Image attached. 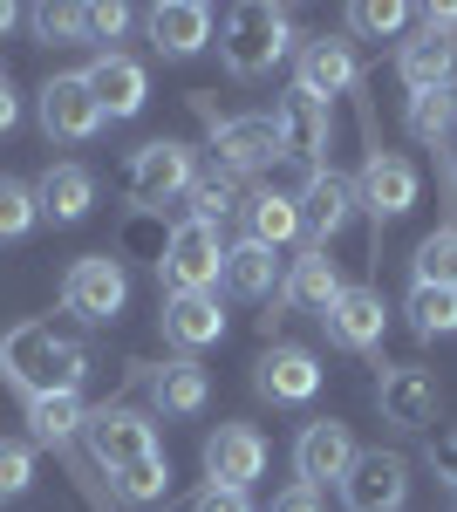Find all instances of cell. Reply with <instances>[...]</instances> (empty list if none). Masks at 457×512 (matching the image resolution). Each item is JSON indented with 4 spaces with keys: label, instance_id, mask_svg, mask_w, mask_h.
<instances>
[{
    "label": "cell",
    "instance_id": "obj_1",
    "mask_svg": "<svg viewBox=\"0 0 457 512\" xmlns=\"http://www.w3.org/2000/svg\"><path fill=\"white\" fill-rule=\"evenodd\" d=\"M0 376L21 396H76L89 376V349L76 335H55L48 321H21L0 342Z\"/></svg>",
    "mask_w": 457,
    "mask_h": 512
},
{
    "label": "cell",
    "instance_id": "obj_2",
    "mask_svg": "<svg viewBox=\"0 0 457 512\" xmlns=\"http://www.w3.org/2000/svg\"><path fill=\"white\" fill-rule=\"evenodd\" d=\"M287 48H294V21H287V7H267V0L232 7L226 28H219V55L239 82H260Z\"/></svg>",
    "mask_w": 457,
    "mask_h": 512
},
{
    "label": "cell",
    "instance_id": "obj_3",
    "mask_svg": "<svg viewBox=\"0 0 457 512\" xmlns=\"http://www.w3.org/2000/svg\"><path fill=\"white\" fill-rule=\"evenodd\" d=\"M226 274V239L219 226H198V219H178L164 246H157V280L164 294H212Z\"/></svg>",
    "mask_w": 457,
    "mask_h": 512
},
{
    "label": "cell",
    "instance_id": "obj_4",
    "mask_svg": "<svg viewBox=\"0 0 457 512\" xmlns=\"http://www.w3.org/2000/svg\"><path fill=\"white\" fill-rule=\"evenodd\" d=\"M205 123H212V158L226 178H253V171H267L280 164V130L273 117H212V103H198Z\"/></svg>",
    "mask_w": 457,
    "mask_h": 512
},
{
    "label": "cell",
    "instance_id": "obj_5",
    "mask_svg": "<svg viewBox=\"0 0 457 512\" xmlns=\"http://www.w3.org/2000/svg\"><path fill=\"white\" fill-rule=\"evenodd\" d=\"M198 185V158H191V144H171V137H151L137 158H130V198L157 212V205H171V198H185Z\"/></svg>",
    "mask_w": 457,
    "mask_h": 512
},
{
    "label": "cell",
    "instance_id": "obj_6",
    "mask_svg": "<svg viewBox=\"0 0 457 512\" xmlns=\"http://www.w3.org/2000/svg\"><path fill=\"white\" fill-rule=\"evenodd\" d=\"M376 410H382V424H396V431H430L437 410H444V390H437V376L417 369V362H396V369L382 362Z\"/></svg>",
    "mask_w": 457,
    "mask_h": 512
},
{
    "label": "cell",
    "instance_id": "obj_7",
    "mask_svg": "<svg viewBox=\"0 0 457 512\" xmlns=\"http://www.w3.org/2000/svg\"><path fill=\"white\" fill-rule=\"evenodd\" d=\"M123 301H130V274H123V260H110V253H82L76 267L62 274V308L82 315V321H116Z\"/></svg>",
    "mask_w": 457,
    "mask_h": 512
},
{
    "label": "cell",
    "instance_id": "obj_8",
    "mask_svg": "<svg viewBox=\"0 0 457 512\" xmlns=\"http://www.w3.org/2000/svg\"><path fill=\"white\" fill-rule=\"evenodd\" d=\"M89 451H96V465L103 472H123V465H137V458H151L157 451V424L144 410H130V403H103V410H89Z\"/></svg>",
    "mask_w": 457,
    "mask_h": 512
},
{
    "label": "cell",
    "instance_id": "obj_9",
    "mask_svg": "<svg viewBox=\"0 0 457 512\" xmlns=\"http://www.w3.org/2000/svg\"><path fill=\"white\" fill-rule=\"evenodd\" d=\"M355 205H362V198H355V178H342V171H328V164H314V171H307V185L294 192V212H301V233L314 239L321 253H328V239H335V233L348 226V219H355Z\"/></svg>",
    "mask_w": 457,
    "mask_h": 512
},
{
    "label": "cell",
    "instance_id": "obj_10",
    "mask_svg": "<svg viewBox=\"0 0 457 512\" xmlns=\"http://www.w3.org/2000/svg\"><path fill=\"white\" fill-rule=\"evenodd\" d=\"M342 506L348 512H403L410 506V465L396 451H362L342 478Z\"/></svg>",
    "mask_w": 457,
    "mask_h": 512
},
{
    "label": "cell",
    "instance_id": "obj_11",
    "mask_svg": "<svg viewBox=\"0 0 457 512\" xmlns=\"http://www.w3.org/2000/svg\"><path fill=\"white\" fill-rule=\"evenodd\" d=\"M103 123L110 117L96 110V96H89L82 76H48L41 82V130H48L55 144H89Z\"/></svg>",
    "mask_w": 457,
    "mask_h": 512
},
{
    "label": "cell",
    "instance_id": "obj_12",
    "mask_svg": "<svg viewBox=\"0 0 457 512\" xmlns=\"http://www.w3.org/2000/svg\"><path fill=\"white\" fill-rule=\"evenodd\" d=\"M355 458H362V451H355V437H348V424H335V417H314V424H307V431L294 437V472H301L294 485H314V492H321L328 478L342 485Z\"/></svg>",
    "mask_w": 457,
    "mask_h": 512
},
{
    "label": "cell",
    "instance_id": "obj_13",
    "mask_svg": "<svg viewBox=\"0 0 457 512\" xmlns=\"http://www.w3.org/2000/svg\"><path fill=\"white\" fill-rule=\"evenodd\" d=\"M260 472H267V437L253 431V424H219V431L205 437V478L212 485L246 492Z\"/></svg>",
    "mask_w": 457,
    "mask_h": 512
},
{
    "label": "cell",
    "instance_id": "obj_14",
    "mask_svg": "<svg viewBox=\"0 0 457 512\" xmlns=\"http://www.w3.org/2000/svg\"><path fill=\"white\" fill-rule=\"evenodd\" d=\"M355 198H362V212H376V219H403L410 205H417V164L396 158V151H369L362 158V178H355Z\"/></svg>",
    "mask_w": 457,
    "mask_h": 512
},
{
    "label": "cell",
    "instance_id": "obj_15",
    "mask_svg": "<svg viewBox=\"0 0 457 512\" xmlns=\"http://www.w3.org/2000/svg\"><path fill=\"white\" fill-rule=\"evenodd\" d=\"M82 82H89V96H96L103 117H137V110L151 103V76H144V62L123 55V48L96 55V62L82 69Z\"/></svg>",
    "mask_w": 457,
    "mask_h": 512
},
{
    "label": "cell",
    "instance_id": "obj_16",
    "mask_svg": "<svg viewBox=\"0 0 457 512\" xmlns=\"http://www.w3.org/2000/svg\"><path fill=\"white\" fill-rule=\"evenodd\" d=\"M321 321H328V342H335V349L369 355L382 342V328H389V301H382L376 287H342V301Z\"/></svg>",
    "mask_w": 457,
    "mask_h": 512
},
{
    "label": "cell",
    "instance_id": "obj_17",
    "mask_svg": "<svg viewBox=\"0 0 457 512\" xmlns=\"http://www.w3.org/2000/svg\"><path fill=\"white\" fill-rule=\"evenodd\" d=\"M144 28H151L157 55L185 62V55H198V48L212 41V7H205V0H157L151 14H144Z\"/></svg>",
    "mask_w": 457,
    "mask_h": 512
},
{
    "label": "cell",
    "instance_id": "obj_18",
    "mask_svg": "<svg viewBox=\"0 0 457 512\" xmlns=\"http://www.w3.org/2000/svg\"><path fill=\"white\" fill-rule=\"evenodd\" d=\"M355 48L335 35L321 41H301V62H294V89L301 96H314V103H328V96H342V89H355Z\"/></svg>",
    "mask_w": 457,
    "mask_h": 512
},
{
    "label": "cell",
    "instance_id": "obj_19",
    "mask_svg": "<svg viewBox=\"0 0 457 512\" xmlns=\"http://www.w3.org/2000/svg\"><path fill=\"white\" fill-rule=\"evenodd\" d=\"M164 342L185 349V355L226 342V308H219V294H164Z\"/></svg>",
    "mask_w": 457,
    "mask_h": 512
},
{
    "label": "cell",
    "instance_id": "obj_20",
    "mask_svg": "<svg viewBox=\"0 0 457 512\" xmlns=\"http://www.w3.org/2000/svg\"><path fill=\"white\" fill-rule=\"evenodd\" d=\"M253 383H260L267 403H307V396L321 390V362L307 349H294V342H273V349L253 362Z\"/></svg>",
    "mask_w": 457,
    "mask_h": 512
},
{
    "label": "cell",
    "instance_id": "obj_21",
    "mask_svg": "<svg viewBox=\"0 0 457 512\" xmlns=\"http://www.w3.org/2000/svg\"><path fill=\"white\" fill-rule=\"evenodd\" d=\"M89 205H96V178H89V164H48L35 185V212L41 219H55V226H76L89 219Z\"/></svg>",
    "mask_w": 457,
    "mask_h": 512
},
{
    "label": "cell",
    "instance_id": "obj_22",
    "mask_svg": "<svg viewBox=\"0 0 457 512\" xmlns=\"http://www.w3.org/2000/svg\"><path fill=\"white\" fill-rule=\"evenodd\" d=\"M273 130H280V158H321L328 151V103H314V96H280V110H273Z\"/></svg>",
    "mask_w": 457,
    "mask_h": 512
},
{
    "label": "cell",
    "instance_id": "obj_23",
    "mask_svg": "<svg viewBox=\"0 0 457 512\" xmlns=\"http://www.w3.org/2000/svg\"><path fill=\"white\" fill-rule=\"evenodd\" d=\"M396 69L410 82V96H423V89H457V41L451 35H410L403 55H396Z\"/></svg>",
    "mask_w": 457,
    "mask_h": 512
},
{
    "label": "cell",
    "instance_id": "obj_24",
    "mask_svg": "<svg viewBox=\"0 0 457 512\" xmlns=\"http://www.w3.org/2000/svg\"><path fill=\"white\" fill-rule=\"evenodd\" d=\"M205 396H212V376L198 369V355H178V362H164V369L151 376V403L164 410V417H198Z\"/></svg>",
    "mask_w": 457,
    "mask_h": 512
},
{
    "label": "cell",
    "instance_id": "obj_25",
    "mask_svg": "<svg viewBox=\"0 0 457 512\" xmlns=\"http://www.w3.org/2000/svg\"><path fill=\"white\" fill-rule=\"evenodd\" d=\"M226 294H239V301H280V260H273L267 246H253V239H239V246H226Z\"/></svg>",
    "mask_w": 457,
    "mask_h": 512
},
{
    "label": "cell",
    "instance_id": "obj_26",
    "mask_svg": "<svg viewBox=\"0 0 457 512\" xmlns=\"http://www.w3.org/2000/svg\"><path fill=\"white\" fill-rule=\"evenodd\" d=\"M280 294H287L294 308H307V315H328V308L342 301V274H335V260H328L321 246H307L301 260H294V274L280 280Z\"/></svg>",
    "mask_w": 457,
    "mask_h": 512
},
{
    "label": "cell",
    "instance_id": "obj_27",
    "mask_svg": "<svg viewBox=\"0 0 457 512\" xmlns=\"http://www.w3.org/2000/svg\"><path fill=\"white\" fill-rule=\"evenodd\" d=\"M246 239L280 253L287 239H301V212H294V192H253L246 198Z\"/></svg>",
    "mask_w": 457,
    "mask_h": 512
},
{
    "label": "cell",
    "instance_id": "obj_28",
    "mask_svg": "<svg viewBox=\"0 0 457 512\" xmlns=\"http://www.w3.org/2000/svg\"><path fill=\"white\" fill-rule=\"evenodd\" d=\"M89 424V410H82V396H28V431H35V444H69V437Z\"/></svg>",
    "mask_w": 457,
    "mask_h": 512
},
{
    "label": "cell",
    "instance_id": "obj_29",
    "mask_svg": "<svg viewBox=\"0 0 457 512\" xmlns=\"http://www.w3.org/2000/svg\"><path fill=\"white\" fill-rule=\"evenodd\" d=\"M410 137L417 144H451L457 137V89H423V96H410Z\"/></svg>",
    "mask_w": 457,
    "mask_h": 512
},
{
    "label": "cell",
    "instance_id": "obj_30",
    "mask_svg": "<svg viewBox=\"0 0 457 512\" xmlns=\"http://www.w3.org/2000/svg\"><path fill=\"white\" fill-rule=\"evenodd\" d=\"M410 328H417L423 342H437V335H457V287H410Z\"/></svg>",
    "mask_w": 457,
    "mask_h": 512
},
{
    "label": "cell",
    "instance_id": "obj_31",
    "mask_svg": "<svg viewBox=\"0 0 457 512\" xmlns=\"http://www.w3.org/2000/svg\"><path fill=\"white\" fill-rule=\"evenodd\" d=\"M110 485L130 499V506H157V499H171V465H164V451H151V458L110 472Z\"/></svg>",
    "mask_w": 457,
    "mask_h": 512
},
{
    "label": "cell",
    "instance_id": "obj_32",
    "mask_svg": "<svg viewBox=\"0 0 457 512\" xmlns=\"http://www.w3.org/2000/svg\"><path fill=\"white\" fill-rule=\"evenodd\" d=\"M417 287H457V226H437L417 246Z\"/></svg>",
    "mask_w": 457,
    "mask_h": 512
},
{
    "label": "cell",
    "instance_id": "obj_33",
    "mask_svg": "<svg viewBox=\"0 0 457 512\" xmlns=\"http://www.w3.org/2000/svg\"><path fill=\"white\" fill-rule=\"evenodd\" d=\"M35 185H21V178H0V246H14V239L35 233Z\"/></svg>",
    "mask_w": 457,
    "mask_h": 512
},
{
    "label": "cell",
    "instance_id": "obj_34",
    "mask_svg": "<svg viewBox=\"0 0 457 512\" xmlns=\"http://www.w3.org/2000/svg\"><path fill=\"white\" fill-rule=\"evenodd\" d=\"M185 205H191L185 219H198V226H219L232 205H239V178H198V185L185 192Z\"/></svg>",
    "mask_w": 457,
    "mask_h": 512
},
{
    "label": "cell",
    "instance_id": "obj_35",
    "mask_svg": "<svg viewBox=\"0 0 457 512\" xmlns=\"http://www.w3.org/2000/svg\"><path fill=\"white\" fill-rule=\"evenodd\" d=\"M403 21H410V7H396V0H355L348 7L355 35H403Z\"/></svg>",
    "mask_w": 457,
    "mask_h": 512
},
{
    "label": "cell",
    "instance_id": "obj_36",
    "mask_svg": "<svg viewBox=\"0 0 457 512\" xmlns=\"http://www.w3.org/2000/svg\"><path fill=\"white\" fill-rule=\"evenodd\" d=\"M28 28H35V41H82V7L41 0V7H28Z\"/></svg>",
    "mask_w": 457,
    "mask_h": 512
},
{
    "label": "cell",
    "instance_id": "obj_37",
    "mask_svg": "<svg viewBox=\"0 0 457 512\" xmlns=\"http://www.w3.org/2000/svg\"><path fill=\"white\" fill-rule=\"evenodd\" d=\"M28 478H35V451L14 444V437H0V499H21Z\"/></svg>",
    "mask_w": 457,
    "mask_h": 512
},
{
    "label": "cell",
    "instance_id": "obj_38",
    "mask_svg": "<svg viewBox=\"0 0 457 512\" xmlns=\"http://www.w3.org/2000/svg\"><path fill=\"white\" fill-rule=\"evenodd\" d=\"M130 28V7L123 0H96V7H82V41H116Z\"/></svg>",
    "mask_w": 457,
    "mask_h": 512
},
{
    "label": "cell",
    "instance_id": "obj_39",
    "mask_svg": "<svg viewBox=\"0 0 457 512\" xmlns=\"http://www.w3.org/2000/svg\"><path fill=\"white\" fill-rule=\"evenodd\" d=\"M191 512H253V499H246V492H226V485H205V492L191 499Z\"/></svg>",
    "mask_w": 457,
    "mask_h": 512
},
{
    "label": "cell",
    "instance_id": "obj_40",
    "mask_svg": "<svg viewBox=\"0 0 457 512\" xmlns=\"http://www.w3.org/2000/svg\"><path fill=\"white\" fill-rule=\"evenodd\" d=\"M430 465H437V478H444V485H451V492H457V431H451V437H437V444H430Z\"/></svg>",
    "mask_w": 457,
    "mask_h": 512
},
{
    "label": "cell",
    "instance_id": "obj_41",
    "mask_svg": "<svg viewBox=\"0 0 457 512\" xmlns=\"http://www.w3.org/2000/svg\"><path fill=\"white\" fill-rule=\"evenodd\" d=\"M273 512H321V492H314V485H287V492L273 499Z\"/></svg>",
    "mask_w": 457,
    "mask_h": 512
},
{
    "label": "cell",
    "instance_id": "obj_42",
    "mask_svg": "<svg viewBox=\"0 0 457 512\" xmlns=\"http://www.w3.org/2000/svg\"><path fill=\"white\" fill-rule=\"evenodd\" d=\"M423 35H451L457 41V0L451 7H423Z\"/></svg>",
    "mask_w": 457,
    "mask_h": 512
},
{
    "label": "cell",
    "instance_id": "obj_43",
    "mask_svg": "<svg viewBox=\"0 0 457 512\" xmlns=\"http://www.w3.org/2000/svg\"><path fill=\"white\" fill-rule=\"evenodd\" d=\"M14 123H21V96H14V89H7V76H0V137H7Z\"/></svg>",
    "mask_w": 457,
    "mask_h": 512
},
{
    "label": "cell",
    "instance_id": "obj_44",
    "mask_svg": "<svg viewBox=\"0 0 457 512\" xmlns=\"http://www.w3.org/2000/svg\"><path fill=\"white\" fill-rule=\"evenodd\" d=\"M14 21H21V7H7V0H0V35H7Z\"/></svg>",
    "mask_w": 457,
    "mask_h": 512
},
{
    "label": "cell",
    "instance_id": "obj_45",
    "mask_svg": "<svg viewBox=\"0 0 457 512\" xmlns=\"http://www.w3.org/2000/svg\"><path fill=\"white\" fill-rule=\"evenodd\" d=\"M451 158H457V151H451Z\"/></svg>",
    "mask_w": 457,
    "mask_h": 512
}]
</instances>
